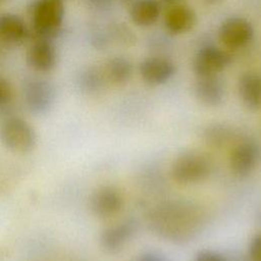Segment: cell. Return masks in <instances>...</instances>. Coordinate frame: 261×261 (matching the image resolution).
<instances>
[{
  "label": "cell",
  "instance_id": "obj_6",
  "mask_svg": "<svg viewBox=\"0 0 261 261\" xmlns=\"http://www.w3.org/2000/svg\"><path fill=\"white\" fill-rule=\"evenodd\" d=\"M254 36L252 23L239 16H232L225 19L218 31V37L221 43L230 49H239L248 45Z\"/></svg>",
  "mask_w": 261,
  "mask_h": 261
},
{
  "label": "cell",
  "instance_id": "obj_1",
  "mask_svg": "<svg viewBox=\"0 0 261 261\" xmlns=\"http://www.w3.org/2000/svg\"><path fill=\"white\" fill-rule=\"evenodd\" d=\"M156 231L173 242H186L199 231L201 215L187 204H167L158 207L151 216Z\"/></svg>",
  "mask_w": 261,
  "mask_h": 261
},
{
  "label": "cell",
  "instance_id": "obj_4",
  "mask_svg": "<svg viewBox=\"0 0 261 261\" xmlns=\"http://www.w3.org/2000/svg\"><path fill=\"white\" fill-rule=\"evenodd\" d=\"M0 139L7 149L13 152L27 153L35 148L37 134L27 120L11 117L2 124Z\"/></svg>",
  "mask_w": 261,
  "mask_h": 261
},
{
  "label": "cell",
  "instance_id": "obj_10",
  "mask_svg": "<svg viewBox=\"0 0 261 261\" xmlns=\"http://www.w3.org/2000/svg\"><path fill=\"white\" fill-rule=\"evenodd\" d=\"M136 231L135 221L127 219L104 228L100 234V246L108 254H117L126 246Z\"/></svg>",
  "mask_w": 261,
  "mask_h": 261
},
{
  "label": "cell",
  "instance_id": "obj_22",
  "mask_svg": "<svg viewBox=\"0 0 261 261\" xmlns=\"http://www.w3.org/2000/svg\"><path fill=\"white\" fill-rule=\"evenodd\" d=\"M194 261H226L225 257L213 250H202L197 253Z\"/></svg>",
  "mask_w": 261,
  "mask_h": 261
},
{
  "label": "cell",
  "instance_id": "obj_21",
  "mask_svg": "<svg viewBox=\"0 0 261 261\" xmlns=\"http://www.w3.org/2000/svg\"><path fill=\"white\" fill-rule=\"evenodd\" d=\"M12 98V88L9 82L0 75V106L6 105Z\"/></svg>",
  "mask_w": 261,
  "mask_h": 261
},
{
  "label": "cell",
  "instance_id": "obj_24",
  "mask_svg": "<svg viewBox=\"0 0 261 261\" xmlns=\"http://www.w3.org/2000/svg\"><path fill=\"white\" fill-rule=\"evenodd\" d=\"M137 261H165V260L156 252H144L138 257Z\"/></svg>",
  "mask_w": 261,
  "mask_h": 261
},
{
  "label": "cell",
  "instance_id": "obj_13",
  "mask_svg": "<svg viewBox=\"0 0 261 261\" xmlns=\"http://www.w3.org/2000/svg\"><path fill=\"white\" fill-rule=\"evenodd\" d=\"M195 94L202 104L210 107L218 106L224 98V86L218 74L198 76Z\"/></svg>",
  "mask_w": 261,
  "mask_h": 261
},
{
  "label": "cell",
  "instance_id": "obj_3",
  "mask_svg": "<svg viewBox=\"0 0 261 261\" xmlns=\"http://www.w3.org/2000/svg\"><path fill=\"white\" fill-rule=\"evenodd\" d=\"M212 170L211 160L202 152L188 151L178 155L171 164L170 174L174 181L191 185L206 179Z\"/></svg>",
  "mask_w": 261,
  "mask_h": 261
},
{
  "label": "cell",
  "instance_id": "obj_17",
  "mask_svg": "<svg viewBox=\"0 0 261 261\" xmlns=\"http://www.w3.org/2000/svg\"><path fill=\"white\" fill-rule=\"evenodd\" d=\"M160 14V6L156 0H136L129 8L132 20L140 27L155 23Z\"/></svg>",
  "mask_w": 261,
  "mask_h": 261
},
{
  "label": "cell",
  "instance_id": "obj_16",
  "mask_svg": "<svg viewBox=\"0 0 261 261\" xmlns=\"http://www.w3.org/2000/svg\"><path fill=\"white\" fill-rule=\"evenodd\" d=\"M196 20L195 11L187 5H175L165 15V25L173 34H184L191 31Z\"/></svg>",
  "mask_w": 261,
  "mask_h": 261
},
{
  "label": "cell",
  "instance_id": "obj_11",
  "mask_svg": "<svg viewBox=\"0 0 261 261\" xmlns=\"http://www.w3.org/2000/svg\"><path fill=\"white\" fill-rule=\"evenodd\" d=\"M27 61L29 66L35 71H51L57 62V52L52 41L37 39L28 51Z\"/></svg>",
  "mask_w": 261,
  "mask_h": 261
},
{
  "label": "cell",
  "instance_id": "obj_20",
  "mask_svg": "<svg viewBox=\"0 0 261 261\" xmlns=\"http://www.w3.org/2000/svg\"><path fill=\"white\" fill-rule=\"evenodd\" d=\"M249 256L252 261H261V233L254 236L250 241Z\"/></svg>",
  "mask_w": 261,
  "mask_h": 261
},
{
  "label": "cell",
  "instance_id": "obj_12",
  "mask_svg": "<svg viewBox=\"0 0 261 261\" xmlns=\"http://www.w3.org/2000/svg\"><path fill=\"white\" fill-rule=\"evenodd\" d=\"M174 64L167 58L150 57L140 66L142 79L150 86H160L167 83L174 74Z\"/></svg>",
  "mask_w": 261,
  "mask_h": 261
},
{
  "label": "cell",
  "instance_id": "obj_19",
  "mask_svg": "<svg viewBox=\"0 0 261 261\" xmlns=\"http://www.w3.org/2000/svg\"><path fill=\"white\" fill-rule=\"evenodd\" d=\"M232 132L224 125H210L204 132V137L207 144L220 148L228 144L232 138Z\"/></svg>",
  "mask_w": 261,
  "mask_h": 261
},
{
  "label": "cell",
  "instance_id": "obj_14",
  "mask_svg": "<svg viewBox=\"0 0 261 261\" xmlns=\"http://www.w3.org/2000/svg\"><path fill=\"white\" fill-rule=\"evenodd\" d=\"M29 30L24 20L14 13L0 14V39L10 45L21 44L27 40Z\"/></svg>",
  "mask_w": 261,
  "mask_h": 261
},
{
  "label": "cell",
  "instance_id": "obj_5",
  "mask_svg": "<svg viewBox=\"0 0 261 261\" xmlns=\"http://www.w3.org/2000/svg\"><path fill=\"white\" fill-rule=\"evenodd\" d=\"M22 94L29 110L39 115L47 113L55 100L52 84L39 77L27 79L22 85Z\"/></svg>",
  "mask_w": 261,
  "mask_h": 261
},
{
  "label": "cell",
  "instance_id": "obj_27",
  "mask_svg": "<svg viewBox=\"0 0 261 261\" xmlns=\"http://www.w3.org/2000/svg\"><path fill=\"white\" fill-rule=\"evenodd\" d=\"M0 1H3V0H0Z\"/></svg>",
  "mask_w": 261,
  "mask_h": 261
},
{
  "label": "cell",
  "instance_id": "obj_8",
  "mask_svg": "<svg viewBox=\"0 0 261 261\" xmlns=\"http://www.w3.org/2000/svg\"><path fill=\"white\" fill-rule=\"evenodd\" d=\"M260 158V148L252 140H242L232 148L229 156V167L239 176L249 175Z\"/></svg>",
  "mask_w": 261,
  "mask_h": 261
},
{
  "label": "cell",
  "instance_id": "obj_2",
  "mask_svg": "<svg viewBox=\"0 0 261 261\" xmlns=\"http://www.w3.org/2000/svg\"><path fill=\"white\" fill-rule=\"evenodd\" d=\"M64 17L62 0H36L32 7V24L38 39L53 40Z\"/></svg>",
  "mask_w": 261,
  "mask_h": 261
},
{
  "label": "cell",
  "instance_id": "obj_7",
  "mask_svg": "<svg viewBox=\"0 0 261 261\" xmlns=\"http://www.w3.org/2000/svg\"><path fill=\"white\" fill-rule=\"evenodd\" d=\"M230 63V56L220 48L207 45L200 48L195 55L193 68L197 76L217 75Z\"/></svg>",
  "mask_w": 261,
  "mask_h": 261
},
{
  "label": "cell",
  "instance_id": "obj_9",
  "mask_svg": "<svg viewBox=\"0 0 261 261\" xmlns=\"http://www.w3.org/2000/svg\"><path fill=\"white\" fill-rule=\"evenodd\" d=\"M123 206V197L118 189L103 186L93 192L90 197L92 212L101 218H108L117 214Z\"/></svg>",
  "mask_w": 261,
  "mask_h": 261
},
{
  "label": "cell",
  "instance_id": "obj_15",
  "mask_svg": "<svg viewBox=\"0 0 261 261\" xmlns=\"http://www.w3.org/2000/svg\"><path fill=\"white\" fill-rule=\"evenodd\" d=\"M239 94L243 104L250 110L261 107V75L246 72L239 80Z\"/></svg>",
  "mask_w": 261,
  "mask_h": 261
},
{
  "label": "cell",
  "instance_id": "obj_25",
  "mask_svg": "<svg viewBox=\"0 0 261 261\" xmlns=\"http://www.w3.org/2000/svg\"><path fill=\"white\" fill-rule=\"evenodd\" d=\"M205 1L208 2V3H217V2H219L221 0H205Z\"/></svg>",
  "mask_w": 261,
  "mask_h": 261
},
{
  "label": "cell",
  "instance_id": "obj_18",
  "mask_svg": "<svg viewBox=\"0 0 261 261\" xmlns=\"http://www.w3.org/2000/svg\"><path fill=\"white\" fill-rule=\"evenodd\" d=\"M133 67L130 62L124 57H114L106 65V74L114 84H123L132 75Z\"/></svg>",
  "mask_w": 261,
  "mask_h": 261
},
{
  "label": "cell",
  "instance_id": "obj_23",
  "mask_svg": "<svg viewBox=\"0 0 261 261\" xmlns=\"http://www.w3.org/2000/svg\"><path fill=\"white\" fill-rule=\"evenodd\" d=\"M82 87L90 92V91H95L97 88H99L100 86V81L97 77V75L93 74V72H87L86 75H84V77L82 79Z\"/></svg>",
  "mask_w": 261,
  "mask_h": 261
},
{
  "label": "cell",
  "instance_id": "obj_26",
  "mask_svg": "<svg viewBox=\"0 0 261 261\" xmlns=\"http://www.w3.org/2000/svg\"><path fill=\"white\" fill-rule=\"evenodd\" d=\"M163 1L168 2V3H171V2H175V1H177V0H163Z\"/></svg>",
  "mask_w": 261,
  "mask_h": 261
}]
</instances>
